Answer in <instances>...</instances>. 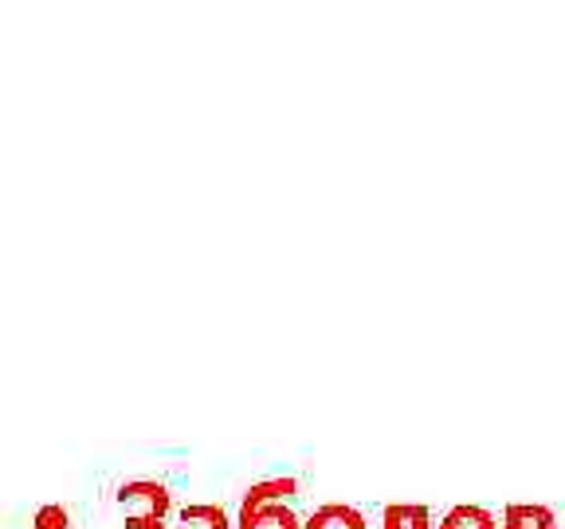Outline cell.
<instances>
[{
	"mask_svg": "<svg viewBox=\"0 0 565 529\" xmlns=\"http://www.w3.org/2000/svg\"><path fill=\"white\" fill-rule=\"evenodd\" d=\"M115 503L126 514V521H166V514L173 510V494L166 490V483H153V478H130L118 486Z\"/></svg>",
	"mask_w": 565,
	"mask_h": 529,
	"instance_id": "cell-1",
	"label": "cell"
},
{
	"mask_svg": "<svg viewBox=\"0 0 565 529\" xmlns=\"http://www.w3.org/2000/svg\"><path fill=\"white\" fill-rule=\"evenodd\" d=\"M236 529H307V521L291 510L287 498H275V503H247V498H239Z\"/></svg>",
	"mask_w": 565,
	"mask_h": 529,
	"instance_id": "cell-2",
	"label": "cell"
},
{
	"mask_svg": "<svg viewBox=\"0 0 565 529\" xmlns=\"http://www.w3.org/2000/svg\"><path fill=\"white\" fill-rule=\"evenodd\" d=\"M307 529H370V521H365V514L358 510V506L327 503V506H318V510L310 514Z\"/></svg>",
	"mask_w": 565,
	"mask_h": 529,
	"instance_id": "cell-3",
	"label": "cell"
},
{
	"mask_svg": "<svg viewBox=\"0 0 565 529\" xmlns=\"http://www.w3.org/2000/svg\"><path fill=\"white\" fill-rule=\"evenodd\" d=\"M503 529H557V518L550 506L511 503L503 510Z\"/></svg>",
	"mask_w": 565,
	"mask_h": 529,
	"instance_id": "cell-4",
	"label": "cell"
},
{
	"mask_svg": "<svg viewBox=\"0 0 565 529\" xmlns=\"http://www.w3.org/2000/svg\"><path fill=\"white\" fill-rule=\"evenodd\" d=\"M436 529H499V518L483 506H451Z\"/></svg>",
	"mask_w": 565,
	"mask_h": 529,
	"instance_id": "cell-5",
	"label": "cell"
},
{
	"mask_svg": "<svg viewBox=\"0 0 565 529\" xmlns=\"http://www.w3.org/2000/svg\"><path fill=\"white\" fill-rule=\"evenodd\" d=\"M181 529H236L224 514V506H212V503H196L181 510Z\"/></svg>",
	"mask_w": 565,
	"mask_h": 529,
	"instance_id": "cell-6",
	"label": "cell"
},
{
	"mask_svg": "<svg viewBox=\"0 0 565 529\" xmlns=\"http://www.w3.org/2000/svg\"><path fill=\"white\" fill-rule=\"evenodd\" d=\"M32 526L35 529H71V514L63 510L60 503H47L32 514Z\"/></svg>",
	"mask_w": 565,
	"mask_h": 529,
	"instance_id": "cell-7",
	"label": "cell"
},
{
	"mask_svg": "<svg viewBox=\"0 0 565 529\" xmlns=\"http://www.w3.org/2000/svg\"><path fill=\"white\" fill-rule=\"evenodd\" d=\"M408 526H413V506L393 503L381 510V529H408Z\"/></svg>",
	"mask_w": 565,
	"mask_h": 529,
	"instance_id": "cell-8",
	"label": "cell"
},
{
	"mask_svg": "<svg viewBox=\"0 0 565 529\" xmlns=\"http://www.w3.org/2000/svg\"><path fill=\"white\" fill-rule=\"evenodd\" d=\"M408 529H436L433 526V514H428V506L413 503V526H408Z\"/></svg>",
	"mask_w": 565,
	"mask_h": 529,
	"instance_id": "cell-9",
	"label": "cell"
},
{
	"mask_svg": "<svg viewBox=\"0 0 565 529\" xmlns=\"http://www.w3.org/2000/svg\"><path fill=\"white\" fill-rule=\"evenodd\" d=\"M122 529H169L166 521H126Z\"/></svg>",
	"mask_w": 565,
	"mask_h": 529,
	"instance_id": "cell-10",
	"label": "cell"
}]
</instances>
